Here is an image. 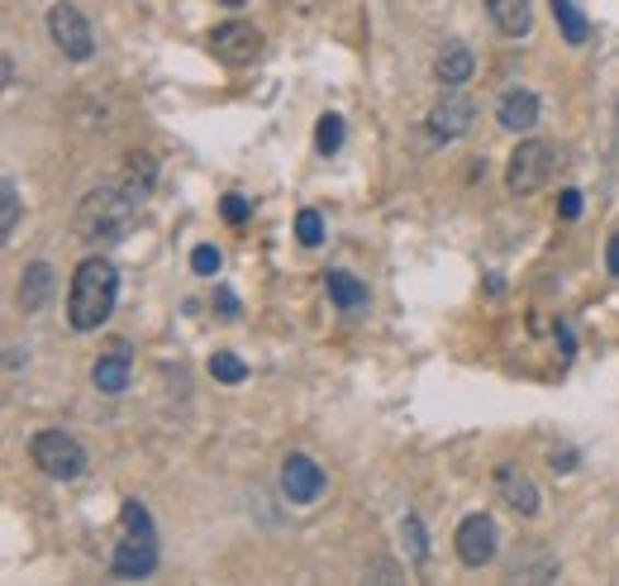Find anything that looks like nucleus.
I'll list each match as a JSON object with an SVG mask.
<instances>
[{
	"instance_id": "obj_10",
	"label": "nucleus",
	"mask_w": 619,
	"mask_h": 586,
	"mask_svg": "<svg viewBox=\"0 0 619 586\" xmlns=\"http://www.w3.org/2000/svg\"><path fill=\"white\" fill-rule=\"evenodd\" d=\"M472 115H477V105L467 95H444L429 111V134L434 139H458V134L472 129Z\"/></svg>"
},
{
	"instance_id": "obj_14",
	"label": "nucleus",
	"mask_w": 619,
	"mask_h": 586,
	"mask_svg": "<svg viewBox=\"0 0 619 586\" xmlns=\"http://www.w3.org/2000/svg\"><path fill=\"white\" fill-rule=\"evenodd\" d=\"M53 296V267L48 263H30L20 277V310L24 315H34V310H44Z\"/></svg>"
},
{
	"instance_id": "obj_2",
	"label": "nucleus",
	"mask_w": 619,
	"mask_h": 586,
	"mask_svg": "<svg viewBox=\"0 0 619 586\" xmlns=\"http://www.w3.org/2000/svg\"><path fill=\"white\" fill-rule=\"evenodd\" d=\"M134 225V196L119 186H95L87 196L77 200L72 210V234L81 243H91V249H105V243H115L129 234Z\"/></svg>"
},
{
	"instance_id": "obj_1",
	"label": "nucleus",
	"mask_w": 619,
	"mask_h": 586,
	"mask_svg": "<svg viewBox=\"0 0 619 586\" xmlns=\"http://www.w3.org/2000/svg\"><path fill=\"white\" fill-rule=\"evenodd\" d=\"M115 296H119V272L110 257H87L72 272V296H67V324L77 334H91L115 315Z\"/></svg>"
},
{
	"instance_id": "obj_27",
	"label": "nucleus",
	"mask_w": 619,
	"mask_h": 586,
	"mask_svg": "<svg viewBox=\"0 0 619 586\" xmlns=\"http://www.w3.org/2000/svg\"><path fill=\"white\" fill-rule=\"evenodd\" d=\"M558 215H562V220H576V215H582V191H562V196H558Z\"/></svg>"
},
{
	"instance_id": "obj_12",
	"label": "nucleus",
	"mask_w": 619,
	"mask_h": 586,
	"mask_svg": "<svg viewBox=\"0 0 619 586\" xmlns=\"http://www.w3.org/2000/svg\"><path fill=\"white\" fill-rule=\"evenodd\" d=\"M129 377H134L129 344H115L110 353H101V358H95V367H91V381H95V387H101V391H110V397L129 387Z\"/></svg>"
},
{
	"instance_id": "obj_22",
	"label": "nucleus",
	"mask_w": 619,
	"mask_h": 586,
	"mask_svg": "<svg viewBox=\"0 0 619 586\" xmlns=\"http://www.w3.org/2000/svg\"><path fill=\"white\" fill-rule=\"evenodd\" d=\"M210 372H215V381H225V387H239V381L248 377V367H243L239 353H215V358H210Z\"/></svg>"
},
{
	"instance_id": "obj_9",
	"label": "nucleus",
	"mask_w": 619,
	"mask_h": 586,
	"mask_svg": "<svg viewBox=\"0 0 619 586\" xmlns=\"http://www.w3.org/2000/svg\"><path fill=\"white\" fill-rule=\"evenodd\" d=\"M153 567H158V539L124 535L115 543V553H110V572H115V577H148Z\"/></svg>"
},
{
	"instance_id": "obj_25",
	"label": "nucleus",
	"mask_w": 619,
	"mask_h": 586,
	"mask_svg": "<svg viewBox=\"0 0 619 586\" xmlns=\"http://www.w3.org/2000/svg\"><path fill=\"white\" fill-rule=\"evenodd\" d=\"M219 267H225V253H219L215 243H200V249L191 253V272H196V277H215Z\"/></svg>"
},
{
	"instance_id": "obj_23",
	"label": "nucleus",
	"mask_w": 619,
	"mask_h": 586,
	"mask_svg": "<svg viewBox=\"0 0 619 586\" xmlns=\"http://www.w3.org/2000/svg\"><path fill=\"white\" fill-rule=\"evenodd\" d=\"M296 239L306 243V249H320V243H324V220H320V210H300V215H296Z\"/></svg>"
},
{
	"instance_id": "obj_26",
	"label": "nucleus",
	"mask_w": 619,
	"mask_h": 586,
	"mask_svg": "<svg viewBox=\"0 0 619 586\" xmlns=\"http://www.w3.org/2000/svg\"><path fill=\"white\" fill-rule=\"evenodd\" d=\"M219 210H225V220H229V225H243L248 215H253V206H248L243 196H233V191H229L225 200H219Z\"/></svg>"
},
{
	"instance_id": "obj_20",
	"label": "nucleus",
	"mask_w": 619,
	"mask_h": 586,
	"mask_svg": "<svg viewBox=\"0 0 619 586\" xmlns=\"http://www.w3.org/2000/svg\"><path fill=\"white\" fill-rule=\"evenodd\" d=\"M15 225H20V186H15V176H5L0 182V234H15Z\"/></svg>"
},
{
	"instance_id": "obj_8",
	"label": "nucleus",
	"mask_w": 619,
	"mask_h": 586,
	"mask_svg": "<svg viewBox=\"0 0 619 586\" xmlns=\"http://www.w3.org/2000/svg\"><path fill=\"white\" fill-rule=\"evenodd\" d=\"M282 492L296 501V506H310V501L324 496V472L320 462L306 458V453H291L282 462Z\"/></svg>"
},
{
	"instance_id": "obj_21",
	"label": "nucleus",
	"mask_w": 619,
	"mask_h": 586,
	"mask_svg": "<svg viewBox=\"0 0 619 586\" xmlns=\"http://www.w3.org/2000/svg\"><path fill=\"white\" fill-rule=\"evenodd\" d=\"M119 525H124V535H134V539H158L153 535V520H148V510L139 506V501H124Z\"/></svg>"
},
{
	"instance_id": "obj_16",
	"label": "nucleus",
	"mask_w": 619,
	"mask_h": 586,
	"mask_svg": "<svg viewBox=\"0 0 619 586\" xmlns=\"http://www.w3.org/2000/svg\"><path fill=\"white\" fill-rule=\"evenodd\" d=\"M495 476H501V496L511 501V510H519V515H539V492H534V482H529L525 472L501 468Z\"/></svg>"
},
{
	"instance_id": "obj_29",
	"label": "nucleus",
	"mask_w": 619,
	"mask_h": 586,
	"mask_svg": "<svg viewBox=\"0 0 619 586\" xmlns=\"http://www.w3.org/2000/svg\"><path fill=\"white\" fill-rule=\"evenodd\" d=\"M605 267H610V277H619V234H610V249H605Z\"/></svg>"
},
{
	"instance_id": "obj_28",
	"label": "nucleus",
	"mask_w": 619,
	"mask_h": 586,
	"mask_svg": "<svg viewBox=\"0 0 619 586\" xmlns=\"http://www.w3.org/2000/svg\"><path fill=\"white\" fill-rule=\"evenodd\" d=\"M215 306H219V315H225V320L239 315V296H233L229 286H219V291H215Z\"/></svg>"
},
{
	"instance_id": "obj_5",
	"label": "nucleus",
	"mask_w": 619,
	"mask_h": 586,
	"mask_svg": "<svg viewBox=\"0 0 619 586\" xmlns=\"http://www.w3.org/2000/svg\"><path fill=\"white\" fill-rule=\"evenodd\" d=\"M48 34H53V44L62 48V58H72V62H87L95 53V34H91V24L77 5H53L48 10Z\"/></svg>"
},
{
	"instance_id": "obj_11",
	"label": "nucleus",
	"mask_w": 619,
	"mask_h": 586,
	"mask_svg": "<svg viewBox=\"0 0 619 586\" xmlns=\"http://www.w3.org/2000/svg\"><path fill=\"white\" fill-rule=\"evenodd\" d=\"M539 105L543 101L534 91H505L501 105H495V119H501L511 134H525V129L539 125Z\"/></svg>"
},
{
	"instance_id": "obj_13",
	"label": "nucleus",
	"mask_w": 619,
	"mask_h": 586,
	"mask_svg": "<svg viewBox=\"0 0 619 586\" xmlns=\"http://www.w3.org/2000/svg\"><path fill=\"white\" fill-rule=\"evenodd\" d=\"M486 15L505 38H525L534 30V5L529 0H486Z\"/></svg>"
},
{
	"instance_id": "obj_4",
	"label": "nucleus",
	"mask_w": 619,
	"mask_h": 586,
	"mask_svg": "<svg viewBox=\"0 0 619 586\" xmlns=\"http://www.w3.org/2000/svg\"><path fill=\"white\" fill-rule=\"evenodd\" d=\"M558 168V148L553 143H543V139H529V143H519L515 153H511V168H505V182H511L515 196H534L548 176H553Z\"/></svg>"
},
{
	"instance_id": "obj_31",
	"label": "nucleus",
	"mask_w": 619,
	"mask_h": 586,
	"mask_svg": "<svg viewBox=\"0 0 619 586\" xmlns=\"http://www.w3.org/2000/svg\"><path fill=\"white\" fill-rule=\"evenodd\" d=\"M225 5H248V0H225Z\"/></svg>"
},
{
	"instance_id": "obj_7",
	"label": "nucleus",
	"mask_w": 619,
	"mask_h": 586,
	"mask_svg": "<svg viewBox=\"0 0 619 586\" xmlns=\"http://www.w3.org/2000/svg\"><path fill=\"white\" fill-rule=\"evenodd\" d=\"M210 48H215L219 62L243 67V62H253L257 53H263V34H257L253 24H243V20H229V24H215Z\"/></svg>"
},
{
	"instance_id": "obj_18",
	"label": "nucleus",
	"mask_w": 619,
	"mask_h": 586,
	"mask_svg": "<svg viewBox=\"0 0 619 586\" xmlns=\"http://www.w3.org/2000/svg\"><path fill=\"white\" fill-rule=\"evenodd\" d=\"M548 5H553V20H558L562 38H568L572 48H582L591 38V20L582 15V5H576V0H548Z\"/></svg>"
},
{
	"instance_id": "obj_15",
	"label": "nucleus",
	"mask_w": 619,
	"mask_h": 586,
	"mask_svg": "<svg viewBox=\"0 0 619 586\" xmlns=\"http://www.w3.org/2000/svg\"><path fill=\"white\" fill-rule=\"evenodd\" d=\"M434 72H438V81H444V87H462V81L477 72V58H472V48H467V44H448L444 53H438Z\"/></svg>"
},
{
	"instance_id": "obj_6",
	"label": "nucleus",
	"mask_w": 619,
	"mask_h": 586,
	"mask_svg": "<svg viewBox=\"0 0 619 586\" xmlns=\"http://www.w3.org/2000/svg\"><path fill=\"white\" fill-rule=\"evenodd\" d=\"M452 549H458V558L467 567H481V563H491L495 558V549H501V529H495L491 515H467V520L458 525Z\"/></svg>"
},
{
	"instance_id": "obj_17",
	"label": "nucleus",
	"mask_w": 619,
	"mask_h": 586,
	"mask_svg": "<svg viewBox=\"0 0 619 586\" xmlns=\"http://www.w3.org/2000/svg\"><path fill=\"white\" fill-rule=\"evenodd\" d=\"M324 286H329V301H334L339 310H357L367 301V281H357L353 272H343V267L324 272Z\"/></svg>"
},
{
	"instance_id": "obj_24",
	"label": "nucleus",
	"mask_w": 619,
	"mask_h": 586,
	"mask_svg": "<svg viewBox=\"0 0 619 586\" xmlns=\"http://www.w3.org/2000/svg\"><path fill=\"white\" fill-rule=\"evenodd\" d=\"M401 539H405V549H410V558H415V563H424V558H429V539H424V525L415 520V515H405V520H401Z\"/></svg>"
},
{
	"instance_id": "obj_30",
	"label": "nucleus",
	"mask_w": 619,
	"mask_h": 586,
	"mask_svg": "<svg viewBox=\"0 0 619 586\" xmlns=\"http://www.w3.org/2000/svg\"><path fill=\"white\" fill-rule=\"evenodd\" d=\"M548 462H553L558 472H572V468H576V458H572V453H553V458H548Z\"/></svg>"
},
{
	"instance_id": "obj_3",
	"label": "nucleus",
	"mask_w": 619,
	"mask_h": 586,
	"mask_svg": "<svg viewBox=\"0 0 619 586\" xmlns=\"http://www.w3.org/2000/svg\"><path fill=\"white\" fill-rule=\"evenodd\" d=\"M30 458L38 472L53 476V482H72V476L87 472V448L62 429H38L30 439Z\"/></svg>"
},
{
	"instance_id": "obj_19",
	"label": "nucleus",
	"mask_w": 619,
	"mask_h": 586,
	"mask_svg": "<svg viewBox=\"0 0 619 586\" xmlns=\"http://www.w3.org/2000/svg\"><path fill=\"white\" fill-rule=\"evenodd\" d=\"M343 134H348L343 115H320V125H314V148H320L324 158H334L343 148Z\"/></svg>"
}]
</instances>
